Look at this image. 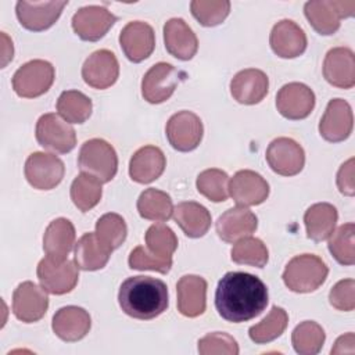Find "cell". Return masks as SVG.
<instances>
[{"label": "cell", "instance_id": "6da1fadb", "mask_svg": "<svg viewBox=\"0 0 355 355\" xmlns=\"http://www.w3.org/2000/svg\"><path fill=\"white\" fill-rule=\"evenodd\" d=\"M269 302L266 284L245 272H227L218 283L215 306L227 322L243 323L261 315Z\"/></svg>", "mask_w": 355, "mask_h": 355}, {"label": "cell", "instance_id": "7a4b0ae2", "mask_svg": "<svg viewBox=\"0 0 355 355\" xmlns=\"http://www.w3.org/2000/svg\"><path fill=\"white\" fill-rule=\"evenodd\" d=\"M118 302L128 316L151 320L166 311L168 287L162 280L151 276H132L122 282Z\"/></svg>", "mask_w": 355, "mask_h": 355}, {"label": "cell", "instance_id": "3957f363", "mask_svg": "<svg viewBox=\"0 0 355 355\" xmlns=\"http://www.w3.org/2000/svg\"><path fill=\"white\" fill-rule=\"evenodd\" d=\"M147 247H136L128 259L129 268L168 273L172 268V255L178 248V237L166 225H153L146 232Z\"/></svg>", "mask_w": 355, "mask_h": 355}, {"label": "cell", "instance_id": "277c9868", "mask_svg": "<svg viewBox=\"0 0 355 355\" xmlns=\"http://www.w3.org/2000/svg\"><path fill=\"white\" fill-rule=\"evenodd\" d=\"M329 275V268L315 254H301L288 261L283 272L286 287L294 293H311L319 288Z\"/></svg>", "mask_w": 355, "mask_h": 355}, {"label": "cell", "instance_id": "5b68a950", "mask_svg": "<svg viewBox=\"0 0 355 355\" xmlns=\"http://www.w3.org/2000/svg\"><path fill=\"white\" fill-rule=\"evenodd\" d=\"M78 166L83 173L97 178L101 183H108L116 175L118 155L108 141L90 139L79 150Z\"/></svg>", "mask_w": 355, "mask_h": 355}, {"label": "cell", "instance_id": "8992f818", "mask_svg": "<svg viewBox=\"0 0 355 355\" xmlns=\"http://www.w3.org/2000/svg\"><path fill=\"white\" fill-rule=\"evenodd\" d=\"M355 1L343 0H311L304 6V14L311 26L323 36L336 33L343 18L352 17Z\"/></svg>", "mask_w": 355, "mask_h": 355}, {"label": "cell", "instance_id": "52a82bcc", "mask_svg": "<svg viewBox=\"0 0 355 355\" xmlns=\"http://www.w3.org/2000/svg\"><path fill=\"white\" fill-rule=\"evenodd\" d=\"M55 78L54 67L44 60H32L21 65L12 76L14 92L24 98H35L44 94Z\"/></svg>", "mask_w": 355, "mask_h": 355}, {"label": "cell", "instance_id": "ba28073f", "mask_svg": "<svg viewBox=\"0 0 355 355\" xmlns=\"http://www.w3.org/2000/svg\"><path fill=\"white\" fill-rule=\"evenodd\" d=\"M35 135L43 148L57 154H67L76 146L75 129L54 112L44 114L37 119Z\"/></svg>", "mask_w": 355, "mask_h": 355}, {"label": "cell", "instance_id": "9c48e42d", "mask_svg": "<svg viewBox=\"0 0 355 355\" xmlns=\"http://www.w3.org/2000/svg\"><path fill=\"white\" fill-rule=\"evenodd\" d=\"M40 286L50 294L62 295L72 291L78 283V265L69 259L54 261L43 258L36 269Z\"/></svg>", "mask_w": 355, "mask_h": 355}, {"label": "cell", "instance_id": "30bf717a", "mask_svg": "<svg viewBox=\"0 0 355 355\" xmlns=\"http://www.w3.org/2000/svg\"><path fill=\"white\" fill-rule=\"evenodd\" d=\"M165 133L169 144L182 153L198 147L202 139L204 128L200 116L191 111H179L166 122Z\"/></svg>", "mask_w": 355, "mask_h": 355}, {"label": "cell", "instance_id": "8fae6325", "mask_svg": "<svg viewBox=\"0 0 355 355\" xmlns=\"http://www.w3.org/2000/svg\"><path fill=\"white\" fill-rule=\"evenodd\" d=\"M25 178L28 183L37 190H51L64 178V162L54 154L36 151L25 162Z\"/></svg>", "mask_w": 355, "mask_h": 355}, {"label": "cell", "instance_id": "7c38bea8", "mask_svg": "<svg viewBox=\"0 0 355 355\" xmlns=\"http://www.w3.org/2000/svg\"><path fill=\"white\" fill-rule=\"evenodd\" d=\"M182 76L172 64L157 62L143 76L141 96L151 104H161L173 94Z\"/></svg>", "mask_w": 355, "mask_h": 355}, {"label": "cell", "instance_id": "4fadbf2b", "mask_svg": "<svg viewBox=\"0 0 355 355\" xmlns=\"http://www.w3.org/2000/svg\"><path fill=\"white\" fill-rule=\"evenodd\" d=\"M266 161L273 172L282 176H294L305 165L304 148L290 137H277L266 148Z\"/></svg>", "mask_w": 355, "mask_h": 355}, {"label": "cell", "instance_id": "5bb4252c", "mask_svg": "<svg viewBox=\"0 0 355 355\" xmlns=\"http://www.w3.org/2000/svg\"><path fill=\"white\" fill-rule=\"evenodd\" d=\"M68 0L55 1H26L19 0L15 6V12L19 24L33 32L46 31L54 25L61 15Z\"/></svg>", "mask_w": 355, "mask_h": 355}, {"label": "cell", "instance_id": "9a60e30c", "mask_svg": "<svg viewBox=\"0 0 355 355\" xmlns=\"http://www.w3.org/2000/svg\"><path fill=\"white\" fill-rule=\"evenodd\" d=\"M49 308V297L43 287L33 282H22L12 293V313L24 323L40 320Z\"/></svg>", "mask_w": 355, "mask_h": 355}, {"label": "cell", "instance_id": "2e32d148", "mask_svg": "<svg viewBox=\"0 0 355 355\" xmlns=\"http://www.w3.org/2000/svg\"><path fill=\"white\" fill-rule=\"evenodd\" d=\"M276 108L287 119H304L315 108V93L304 83L290 82L277 92Z\"/></svg>", "mask_w": 355, "mask_h": 355}, {"label": "cell", "instance_id": "e0dca14e", "mask_svg": "<svg viewBox=\"0 0 355 355\" xmlns=\"http://www.w3.org/2000/svg\"><path fill=\"white\" fill-rule=\"evenodd\" d=\"M116 22V17L101 6H86L72 17L73 32L86 42L100 40Z\"/></svg>", "mask_w": 355, "mask_h": 355}, {"label": "cell", "instance_id": "ac0fdd59", "mask_svg": "<svg viewBox=\"0 0 355 355\" xmlns=\"http://www.w3.org/2000/svg\"><path fill=\"white\" fill-rule=\"evenodd\" d=\"M119 44L129 61L141 62L154 51V29L143 21L128 22L119 33Z\"/></svg>", "mask_w": 355, "mask_h": 355}, {"label": "cell", "instance_id": "d6986e66", "mask_svg": "<svg viewBox=\"0 0 355 355\" xmlns=\"http://www.w3.org/2000/svg\"><path fill=\"white\" fill-rule=\"evenodd\" d=\"M119 76V64L115 54L110 50H97L83 62L82 78L93 89H107L112 86Z\"/></svg>", "mask_w": 355, "mask_h": 355}, {"label": "cell", "instance_id": "ffe728a7", "mask_svg": "<svg viewBox=\"0 0 355 355\" xmlns=\"http://www.w3.org/2000/svg\"><path fill=\"white\" fill-rule=\"evenodd\" d=\"M354 128L351 105L343 98L329 101L326 111L319 122L320 136L331 143H338L349 137Z\"/></svg>", "mask_w": 355, "mask_h": 355}, {"label": "cell", "instance_id": "44dd1931", "mask_svg": "<svg viewBox=\"0 0 355 355\" xmlns=\"http://www.w3.org/2000/svg\"><path fill=\"white\" fill-rule=\"evenodd\" d=\"M229 191L234 202L240 207L259 205L269 196V184L259 173L243 169L236 172L230 179Z\"/></svg>", "mask_w": 355, "mask_h": 355}, {"label": "cell", "instance_id": "7402d4cb", "mask_svg": "<svg viewBox=\"0 0 355 355\" xmlns=\"http://www.w3.org/2000/svg\"><path fill=\"white\" fill-rule=\"evenodd\" d=\"M269 43L273 53L280 58H295L306 50V35L291 19H282L273 25Z\"/></svg>", "mask_w": 355, "mask_h": 355}, {"label": "cell", "instance_id": "603a6c76", "mask_svg": "<svg viewBox=\"0 0 355 355\" xmlns=\"http://www.w3.org/2000/svg\"><path fill=\"white\" fill-rule=\"evenodd\" d=\"M269 90V79L266 73L257 68H247L237 72L230 82V93L233 98L245 105L258 104L265 98Z\"/></svg>", "mask_w": 355, "mask_h": 355}, {"label": "cell", "instance_id": "cb8c5ba5", "mask_svg": "<svg viewBox=\"0 0 355 355\" xmlns=\"http://www.w3.org/2000/svg\"><path fill=\"white\" fill-rule=\"evenodd\" d=\"M323 76L334 87L351 89L355 85V55L348 47H334L323 61Z\"/></svg>", "mask_w": 355, "mask_h": 355}, {"label": "cell", "instance_id": "d4e9b609", "mask_svg": "<svg viewBox=\"0 0 355 355\" xmlns=\"http://www.w3.org/2000/svg\"><path fill=\"white\" fill-rule=\"evenodd\" d=\"M53 331L62 341L73 343L82 340L92 327V319L87 311L80 306L68 305L60 308L51 322Z\"/></svg>", "mask_w": 355, "mask_h": 355}, {"label": "cell", "instance_id": "484cf974", "mask_svg": "<svg viewBox=\"0 0 355 355\" xmlns=\"http://www.w3.org/2000/svg\"><path fill=\"white\" fill-rule=\"evenodd\" d=\"M166 51L178 60H191L198 50V40L193 29L182 18H171L164 25Z\"/></svg>", "mask_w": 355, "mask_h": 355}, {"label": "cell", "instance_id": "4316f807", "mask_svg": "<svg viewBox=\"0 0 355 355\" xmlns=\"http://www.w3.org/2000/svg\"><path fill=\"white\" fill-rule=\"evenodd\" d=\"M216 233L226 243H236L252 234L258 227L254 212L245 207H234L225 211L216 220Z\"/></svg>", "mask_w": 355, "mask_h": 355}, {"label": "cell", "instance_id": "83f0119b", "mask_svg": "<svg viewBox=\"0 0 355 355\" xmlns=\"http://www.w3.org/2000/svg\"><path fill=\"white\" fill-rule=\"evenodd\" d=\"M178 311L187 318H197L207 306V282L197 275H184L176 284Z\"/></svg>", "mask_w": 355, "mask_h": 355}, {"label": "cell", "instance_id": "f1b7e54d", "mask_svg": "<svg viewBox=\"0 0 355 355\" xmlns=\"http://www.w3.org/2000/svg\"><path fill=\"white\" fill-rule=\"evenodd\" d=\"M165 165L166 158L161 148L155 146H144L132 155L129 162V175L136 183L147 184L162 175Z\"/></svg>", "mask_w": 355, "mask_h": 355}, {"label": "cell", "instance_id": "f546056e", "mask_svg": "<svg viewBox=\"0 0 355 355\" xmlns=\"http://www.w3.org/2000/svg\"><path fill=\"white\" fill-rule=\"evenodd\" d=\"M75 227L67 218H57L50 222L43 236V250L54 261H65L75 245Z\"/></svg>", "mask_w": 355, "mask_h": 355}, {"label": "cell", "instance_id": "4dcf8cb0", "mask_svg": "<svg viewBox=\"0 0 355 355\" xmlns=\"http://www.w3.org/2000/svg\"><path fill=\"white\" fill-rule=\"evenodd\" d=\"M173 219L180 226L183 233L191 239L202 237L211 226L209 211L196 201H184L178 204L173 208Z\"/></svg>", "mask_w": 355, "mask_h": 355}, {"label": "cell", "instance_id": "1f68e13d", "mask_svg": "<svg viewBox=\"0 0 355 355\" xmlns=\"http://www.w3.org/2000/svg\"><path fill=\"white\" fill-rule=\"evenodd\" d=\"M112 250L103 244L96 233H85L75 244V263L82 270H98L103 269Z\"/></svg>", "mask_w": 355, "mask_h": 355}, {"label": "cell", "instance_id": "d6a6232c", "mask_svg": "<svg viewBox=\"0 0 355 355\" xmlns=\"http://www.w3.org/2000/svg\"><path fill=\"white\" fill-rule=\"evenodd\" d=\"M338 214L334 205L318 202L311 205L304 214L306 236L313 241H323L334 232Z\"/></svg>", "mask_w": 355, "mask_h": 355}, {"label": "cell", "instance_id": "836d02e7", "mask_svg": "<svg viewBox=\"0 0 355 355\" xmlns=\"http://www.w3.org/2000/svg\"><path fill=\"white\" fill-rule=\"evenodd\" d=\"M137 211L144 219L166 222L173 214L172 198L162 190L147 189L139 196Z\"/></svg>", "mask_w": 355, "mask_h": 355}, {"label": "cell", "instance_id": "e575fe53", "mask_svg": "<svg viewBox=\"0 0 355 355\" xmlns=\"http://www.w3.org/2000/svg\"><path fill=\"white\" fill-rule=\"evenodd\" d=\"M92 100L79 90H65L57 100L58 114L69 123H83L92 115Z\"/></svg>", "mask_w": 355, "mask_h": 355}, {"label": "cell", "instance_id": "d590c367", "mask_svg": "<svg viewBox=\"0 0 355 355\" xmlns=\"http://www.w3.org/2000/svg\"><path fill=\"white\" fill-rule=\"evenodd\" d=\"M101 194V182L89 173L82 172L71 184V200L82 212L94 208L100 202Z\"/></svg>", "mask_w": 355, "mask_h": 355}, {"label": "cell", "instance_id": "8d00e7d4", "mask_svg": "<svg viewBox=\"0 0 355 355\" xmlns=\"http://www.w3.org/2000/svg\"><path fill=\"white\" fill-rule=\"evenodd\" d=\"M324 330L313 320L301 322L291 333L294 351L300 355H315L324 344Z\"/></svg>", "mask_w": 355, "mask_h": 355}, {"label": "cell", "instance_id": "74e56055", "mask_svg": "<svg viewBox=\"0 0 355 355\" xmlns=\"http://www.w3.org/2000/svg\"><path fill=\"white\" fill-rule=\"evenodd\" d=\"M287 323V312L280 306H273L265 319L250 327L248 336L255 344H266L280 337L286 330Z\"/></svg>", "mask_w": 355, "mask_h": 355}, {"label": "cell", "instance_id": "f35d334b", "mask_svg": "<svg viewBox=\"0 0 355 355\" xmlns=\"http://www.w3.org/2000/svg\"><path fill=\"white\" fill-rule=\"evenodd\" d=\"M230 254L233 262L254 268H263L269 259V252L263 241L248 236L236 241Z\"/></svg>", "mask_w": 355, "mask_h": 355}, {"label": "cell", "instance_id": "ab89813d", "mask_svg": "<svg viewBox=\"0 0 355 355\" xmlns=\"http://www.w3.org/2000/svg\"><path fill=\"white\" fill-rule=\"evenodd\" d=\"M329 251L341 265L355 263V225L352 222L341 225L330 234Z\"/></svg>", "mask_w": 355, "mask_h": 355}, {"label": "cell", "instance_id": "60d3db41", "mask_svg": "<svg viewBox=\"0 0 355 355\" xmlns=\"http://www.w3.org/2000/svg\"><path fill=\"white\" fill-rule=\"evenodd\" d=\"M200 194L211 200L212 202H222L227 200L229 190V176L225 171L211 168L202 171L197 176L196 182Z\"/></svg>", "mask_w": 355, "mask_h": 355}, {"label": "cell", "instance_id": "b9f144b4", "mask_svg": "<svg viewBox=\"0 0 355 355\" xmlns=\"http://www.w3.org/2000/svg\"><path fill=\"white\" fill-rule=\"evenodd\" d=\"M94 233L103 244L114 251L125 241L128 227L125 219L121 215L108 212L100 216V219L96 222Z\"/></svg>", "mask_w": 355, "mask_h": 355}, {"label": "cell", "instance_id": "7bdbcfd3", "mask_svg": "<svg viewBox=\"0 0 355 355\" xmlns=\"http://www.w3.org/2000/svg\"><path fill=\"white\" fill-rule=\"evenodd\" d=\"M193 17L202 26H216L225 21L230 12L227 0H194L190 3Z\"/></svg>", "mask_w": 355, "mask_h": 355}, {"label": "cell", "instance_id": "ee69618b", "mask_svg": "<svg viewBox=\"0 0 355 355\" xmlns=\"http://www.w3.org/2000/svg\"><path fill=\"white\" fill-rule=\"evenodd\" d=\"M198 352L201 355H237L239 344L230 334L215 331L198 340Z\"/></svg>", "mask_w": 355, "mask_h": 355}, {"label": "cell", "instance_id": "f6af8a7d", "mask_svg": "<svg viewBox=\"0 0 355 355\" xmlns=\"http://www.w3.org/2000/svg\"><path fill=\"white\" fill-rule=\"evenodd\" d=\"M331 306L338 311L349 312L355 308V282L354 279L340 280L333 286L329 294Z\"/></svg>", "mask_w": 355, "mask_h": 355}, {"label": "cell", "instance_id": "bcb514c9", "mask_svg": "<svg viewBox=\"0 0 355 355\" xmlns=\"http://www.w3.org/2000/svg\"><path fill=\"white\" fill-rule=\"evenodd\" d=\"M337 187L344 196H354L355 180H354V158L344 162L337 172Z\"/></svg>", "mask_w": 355, "mask_h": 355}, {"label": "cell", "instance_id": "7dc6e473", "mask_svg": "<svg viewBox=\"0 0 355 355\" xmlns=\"http://www.w3.org/2000/svg\"><path fill=\"white\" fill-rule=\"evenodd\" d=\"M1 40H3V49H1L3 61H1V68H4V67L7 65V62H8L10 60H12L14 49H12V42H11V39H10L4 32H1Z\"/></svg>", "mask_w": 355, "mask_h": 355}]
</instances>
